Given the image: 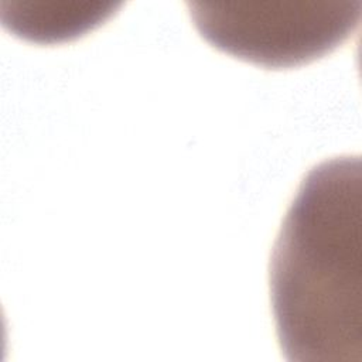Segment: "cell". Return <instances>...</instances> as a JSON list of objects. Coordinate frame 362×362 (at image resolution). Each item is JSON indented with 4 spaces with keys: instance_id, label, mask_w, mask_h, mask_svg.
Segmentation results:
<instances>
[{
    "instance_id": "obj_2",
    "label": "cell",
    "mask_w": 362,
    "mask_h": 362,
    "mask_svg": "<svg viewBox=\"0 0 362 362\" xmlns=\"http://www.w3.org/2000/svg\"><path fill=\"white\" fill-rule=\"evenodd\" d=\"M216 49L264 68H293L342 45L359 27L361 0H188Z\"/></svg>"
},
{
    "instance_id": "obj_3",
    "label": "cell",
    "mask_w": 362,
    "mask_h": 362,
    "mask_svg": "<svg viewBox=\"0 0 362 362\" xmlns=\"http://www.w3.org/2000/svg\"><path fill=\"white\" fill-rule=\"evenodd\" d=\"M119 6L105 0H51L11 3L0 11L3 25L14 35L37 44L76 40L103 24Z\"/></svg>"
},
{
    "instance_id": "obj_1",
    "label": "cell",
    "mask_w": 362,
    "mask_h": 362,
    "mask_svg": "<svg viewBox=\"0 0 362 362\" xmlns=\"http://www.w3.org/2000/svg\"><path fill=\"white\" fill-rule=\"evenodd\" d=\"M270 304L287 361H361V157L301 180L269 262Z\"/></svg>"
}]
</instances>
